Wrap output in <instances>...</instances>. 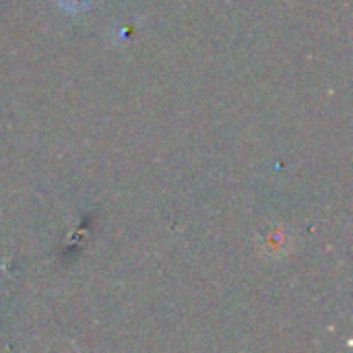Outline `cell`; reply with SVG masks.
Instances as JSON below:
<instances>
[{
	"label": "cell",
	"mask_w": 353,
	"mask_h": 353,
	"mask_svg": "<svg viewBox=\"0 0 353 353\" xmlns=\"http://www.w3.org/2000/svg\"><path fill=\"white\" fill-rule=\"evenodd\" d=\"M60 6L68 8V10H81L89 4V0H56Z\"/></svg>",
	"instance_id": "obj_1"
}]
</instances>
